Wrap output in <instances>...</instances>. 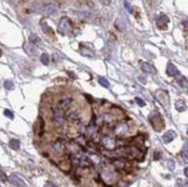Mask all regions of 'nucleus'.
<instances>
[{"instance_id": "obj_1", "label": "nucleus", "mask_w": 188, "mask_h": 187, "mask_svg": "<svg viewBox=\"0 0 188 187\" xmlns=\"http://www.w3.org/2000/svg\"><path fill=\"white\" fill-rule=\"evenodd\" d=\"M150 123L153 127V130L157 132H160L164 128V120L162 118V115L158 112L152 113L150 115Z\"/></svg>"}, {"instance_id": "obj_2", "label": "nucleus", "mask_w": 188, "mask_h": 187, "mask_svg": "<svg viewBox=\"0 0 188 187\" xmlns=\"http://www.w3.org/2000/svg\"><path fill=\"white\" fill-rule=\"evenodd\" d=\"M52 111H53V123L56 124L57 126H64L65 125V123H66V117H65V113L64 111L60 109V108H53L52 109Z\"/></svg>"}, {"instance_id": "obj_3", "label": "nucleus", "mask_w": 188, "mask_h": 187, "mask_svg": "<svg viewBox=\"0 0 188 187\" xmlns=\"http://www.w3.org/2000/svg\"><path fill=\"white\" fill-rule=\"evenodd\" d=\"M72 30V23L68 18H61L58 24V31L61 35H68Z\"/></svg>"}, {"instance_id": "obj_4", "label": "nucleus", "mask_w": 188, "mask_h": 187, "mask_svg": "<svg viewBox=\"0 0 188 187\" xmlns=\"http://www.w3.org/2000/svg\"><path fill=\"white\" fill-rule=\"evenodd\" d=\"M117 177H118V174H117V172H115L114 170L104 169V170L102 171V178H103V180H104L105 183H107V184L115 183V181H117Z\"/></svg>"}, {"instance_id": "obj_5", "label": "nucleus", "mask_w": 188, "mask_h": 187, "mask_svg": "<svg viewBox=\"0 0 188 187\" xmlns=\"http://www.w3.org/2000/svg\"><path fill=\"white\" fill-rule=\"evenodd\" d=\"M129 133V126L127 123L121 121L114 126V134L119 137H124Z\"/></svg>"}, {"instance_id": "obj_6", "label": "nucleus", "mask_w": 188, "mask_h": 187, "mask_svg": "<svg viewBox=\"0 0 188 187\" xmlns=\"http://www.w3.org/2000/svg\"><path fill=\"white\" fill-rule=\"evenodd\" d=\"M155 97L156 99L165 108H169V104H170V99H169V95L166 91L164 90H157L156 93H155Z\"/></svg>"}, {"instance_id": "obj_7", "label": "nucleus", "mask_w": 188, "mask_h": 187, "mask_svg": "<svg viewBox=\"0 0 188 187\" xmlns=\"http://www.w3.org/2000/svg\"><path fill=\"white\" fill-rule=\"evenodd\" d=\"M100 143H102V146H103L104 148H106L107 150H113L117 147V141H115V139L109 136V135H105V136L102 139Z\"/></svg>"}, {"instance_id": "obj_8", "label": "nucleus", "mask_w": 188, "mask_h": 187, "mask_svg": "<svg viewBox=\"0 0 188 187\" xmlns=\"http://www.w3.org/2000/svg\"><path fill=\"white\" fill-rule=\"evenodd\" d=\"M23 50H24V52H25L28 56L34 57L37 55V49H36V46L33 45L31 43H24V44H23Z\"/></svg>"}, {"instance_id": "obj_9", "label": "nucleus", "mask_w": 188, "mask_h": 187, "mask_svg": "<svg viewBox=\"0 0 188 187\" xmlns=\"http://www.w3.org/2000/svg\"><path fill=\"white\" fill-rule=\"evenodd\" d=\"M113 166L115 170H118V171H124V170H126L127 168V162L125 161V159H122V158H117V159H114L113 161Z\"/></svg>"}, {"instance_id": "obj_10", "label": "nucleus", "mask_w": 188, "mask_h": 187, "mask_svg": "<svg viewBox=\"0 0 188 187\" xmlns=\"http://www.w3.org/2000/svg\"><path fill=\"white\" fill-rule=\"evenodd\" d=\"M87 134H88V136H90V137H94L95 135H97V132H98V126L96 125V123H95V119L91 120V123L88 125V127H87Z\"/></svg>"}, {"instance_id": "obj_11", "label": "nucleus", "mask_w": 188, "mask_h": 187, "mask_svg": "<svg viewBox=\"0 0 188 187\" xmlns=\"http://www.w3.org/2000/svg\"><path fill=\"white\" fill-rule=\"evenodd\" d=\"M72 103H73V98L72 97H66V98H62L59 102V106L58 108H60L64 111V110H67L68 108H71Z\"/></svg>"}, {"instance_id": "obj_12", "label": "nucleus", "mask_w": 188, "mask_h": 187, "mask_svg": "<svg viewBox=\"0 0 188 187\" xmlns=\"http://www.w3.org/2000/svg\"><path fill=\"white\" fill-rule=\"evenodd\" d=\"M9 180H11V183L14 185V186L16 187H27L25 185V183L18 176H15V174H12L11 177H9Z\"/></svg>"}, {"instance_id": "obj_13", "label": "nucleus", "mask_w": 188, "mask_h": 187, "mask_svg": "<svg viewBox=\"0 0 188 187\" xmlns=\"http://www.w3.org/2000/svg\"><path fill=\"white\" fill-rule=\"evenodd\" d=\"M45 14L47 16H56L58 14V8L54 5H47L45 7Z\"/></svg>"}, {"instance_id": "obj_14", "label": "nucleus", "mask_w": 188, "mask_h": 187, "mask_svg": "<svg viewBox=\"0 0 188 187\" xmlns=\"http://www.w3.org/2000/svg\"><path fill=\"white\" fill-rule=\"evenodd\" d=\"M175 136H177V134H175L174 131H168L163 135V141L165 143H170V142H172L175 139Z\"/></svg>"}, {"instance_id": "obj_15", "label": "nucleus", "mask_w": 188, "mask_h": 187, "mask_svg": "<svg viewBox=\"0 0 188 187\" xmlns=\"http://www.w3.org/2000/svg\"><path fill=\"white\" fill-rule=\"evenodd\" d=\"M166 73H168L169 76H177V75L179 74V71H178V68L172 62H169L168 67H166Z\"/></svg>"}, {"instance_id": "obj_16", "label": "nucleus", "mask_w": 188, "mask_h": 187, "mask_svg": "<svg viewBox=\"0 0 188 187\" xmlns=\"http://www.w3.org/2000/svg\"><path fill=\"white\" fill-rule=\"evenodd\" d=\"M141 68H142V71H144L146 73H149V74H155L156 73L155 67L151 66L150 64H148V62H141Z\"/></svg>"}, {"instance_id": "obj_17", "label": "nucleus", "mask_w": 188, "mask_h": 187, "mask_svg": "<svg viewBox=\"0 0 188 187\" xmlns=\"http://www.w3.org/2000/svg\"><path fill=\"white\" fill-rule=\"evenodd\" d=\"M100 120L106 125H110V124H112L113 121H114V117L111 115V114H107V113H104V114H102L100 115Z\"/></svg>"}, {"instance_id": "obj_18", "label": "nucleus", "mask_w": 188, "mask_h": 187, "mask_svg": "<svg viewBox=\"0 0 188 187\" xmlns=\"http://www.w3.org/2000/svg\"><path fill=\"white\" fill-rule=\"evenodd\" d=\"M52 147H53V149L56 150L57 152H62L64 149H65V146H64V143H62L61 140H57V141H54L53 144H52Z\"/></svg>"}, {"instance_id": "obj_19", "label": "nucleus", "mask_w": 188, "mask_h": 187, "mask_svg": "<svg viewBox=\"0 0 188 187\" xmlns=\"http://www.w3.org/2000/svg\"><path fill=\"white\" fill-rule=\"evenodd\" d=\"M29 39H30V43H31L33 45H35V46H39V45L42 44L40 38L38 37L36 34H31V35L29 36Z\"/></svg>"}, {"instance_id": "obj_20", "label": "nucleus", "mask_w": 188, "mask_h": 187, "mask_svg": "<svg viewBox=\"0 0 188 187\" xmlns=\"http://www.w3.org/2000/svg\"><path fill=\"white\" fill-rule=\"evenodd\" d=\"M175 109H177L179 112L185 111V110H186V104H185V102H184L182 99L177 101V102H175Z\"/></svg>"}, {"instance_id": "obj_21", "label": "nucleus", "mask_w": 188, "mask_h": 187, "mask_svg": "<svg viewBox=\"0 0 188 187\" xmlns=\"http://www.w3.org/2000/svg\"><path fill=\"white\" fill-rule=\"evenodd\" d=\"M40 27H42V30H43L44 34H46V35H52V34H53L52 29H51L45 22H42V23H40Z\"/></svg>"}, {"instance_id": "obj_22", "label": "nucleus", "mask_w": 188, "mask_h": 187, "mask_svg": "<svg viewBox=\"0 0 188 187\" xmlns=\"http://www.w3.org/2000/svg\"><path fill=\"white\" fill-rule=\"evenodd\" d=\"M181 156H182V159L188 164V143L184 144V148L181 150Z\"/></svg>"}, {"instance_id": "obj_23", "label": "nucleus", "mask_w": 188, "mask_h": 187, "mask_svg": "<svg viewBox=\"0 0 188 187\" xmlns=\"http://www.w3.org/2000/svg\"><path fill=\"white\" fill-rule=\"evenodd\" d=\"M169 22V18L164 14H160L158 18H157V23L158 24H166Z\"/></svg>"}, {"instance_id": "obj_24", "label": "nucleus", "mask_w": 188, "mask_h": 187, "mask_svg": "<svg viewBox=\"0 0 188 187\" xmlns=\"http://www.w3.org/2000/svg\"><path fill=\"white\" fill-rule=\"evenodd\" d=\"M80 51H81V53L83 55V56H87V57H94V52L91 51V50H89V49H86V47H83V46H81V49H80Z\"/></svg>"}, {"instance_id": "obj_25", "label": "nucleus", "mask_w": 188, "mask_h": 187, "mask_svg": "<svg viewBox=\"0 0 188 187\" xmlns=\"http://www.w3.org/2000/svg\"><path fill=\"white\" fill-rule=\"evenodd\" d=\"M97 80H98V83H99L100 86H103V87H105V88H109V87H110V82H109V81H107L105 77H102V76H99Z\"/></svg>"}, {"instance_id": "obj_26", "label": "nucleus", "mask_w": 188, "mask_h": 187, "mask_svg": "<svg viewBox=\"0 0 188 187\" xmlns=\"http://www.w3.org/2000/svg\"><path fill=\"white\" fill-rule=\"evenodd\" d=\"M89 158H90L91 163H94V164H99L100 163V158H99V156L97 154H90Z\"/></svg>"}, {"instance_id": "obj_27", "label": "nucleus", "mask_w": 188, "mask_h": 187, "mask_svg": "<svg viewBox=\"0 0 188 187\" xmlns=\"http://www.w3.org/2000/svg\"><path fill=\"white\" fill-rule=\"evenodd\" d=\"M40 61H42L43 65H49V62H50V56H49L47 53H43V55L40 56Z\"/></svg>"}, {"instance_id": "obj_28", "label": "nucleus", "mask_w": 188, "mask_h": 187, "mask_svg": "<svg viewBox=\"0 0 188 187\" xmlns=\"http://www.w3.org/2000/svg\"><path fill=\"white\" fill-rule=\"evenodd\" d=\"M9 147H11L12 149L18 150L20 148V141L19 140H11V141H9Z\"/></svg>"}, {"instance_id": "obj_29", "label": "nucleus", "mask_w": 188, "mask_h": 187, "mask_svg": "<svg viewBox=\"0 0 188 187\" xmlns=\"http://www.w3.org/2000/svg\"><path fill=\"white\" fill-rule=\"evenodd\" d=\"M5 88H6L7 90H12V89L14 88V83H13V81H12V80H7V81H5Z\"/></svg>"}, {"instance_id": "obj_30", "label": "nucleus", "mask_w": 188, "mask_h": 187, "mask_svg": "<svg viewBox=\"0 0 188 187\" xmlns=\"http://www.w3.org/2000/svg\"><path fill=\"white\" fill-rule=\"evenodd\" d=\"M166 166H168V169H169L170 171H173L174 168H175V163H174V161L169 159V161H168V163H166Z\"/></svg>"}, {"instance_id": "obj_31", "label": "nucleus", "mask_w": 188, "mask_h": 187, "mask_svg": "<svg viewBox=\"0 0 188 187\" xmlns=\"http://www.w3.org/2000/svg\"><path fill=\"white\" fill-rule=\"evenodd\" d=\"M178 187H188L187 180H178Z\"/></svg>"}, {"instance_id": "obj_32", "label": "nucleus", "mask_w": 188, "mask_h": 187, "mask_svg": "<svg viewBox=\"0 0 188 187\" xmlns=\"http://www.w3.org/2000/svg\"><path fill=\"white\" fill-rule=\"evenodd\" d=\"M4 114H5L6 117H8L9 119H13V118H14V114H13V112H12V111H9V110H7V109L4 111Z\"/></svg>"}, {"instance_id": "obj_33", "label": "nucleus", "mask_w": 188, "mask_h": 187, "mask_svg": "<svg viewBox=\"0 0 188 187\" xmlns=\"http://www.w3.org/2000/svg\"><path fill=\"white\" fill-rule=\"evenodd\" d=\"M135 102H136L140 106H144V105H146L144 101H142V99H141V98H139V97H136V98H135Z\"/></svg>"}, {"instance_id": "obj_34", "label": "nucleus", "mask_w": 188, "mask_h": 187, "mask_svg": "<svg viewBox=\"0 0 188 187\" xmlns=\"http://www.w3.org/2000/svg\"><path fill=\"white\" fill-rule=\"evenodd\" d=\"M124 5H125V8H126V9H127V11H128L129 13H132L133 9H132V7H131V4H129L128 1H126V2L124 4Z\"/></svg>"}, {"instance_id": "obj_35", "label": "nucleus", "mask_w": 188, "mask_h": 187, "mask_svg": "<svg viewBox=\"0 0 188 187\" xmlns=\"http://www.w3.org/2000/svg\"><path fill=\"white\" fill-rule=\"evenodd\" d=\"M139 80H140V82H141V83H143V84H146V83H147V79H146L144 76H142V75H140V76H139Z\"/></svg>"}, {"instance_id": "obj_36", "label": "nucleus", "mask_w": 188, "mask_h": 187, "mask_svg": "<svg viewBox=\"0 0 188 187\" xmlns=\"http://www.w3.org/2000/svg\"><path fill=\"white\" fill-rule=\"evenodd\" d=\"M6 180H7V178H6L5 173L0 171V181H6Z\"/></svg>"}, {"instance_id": "obj_37", "label": "nucleus", "mask_w": 188, "mask_h": 187, "mask_svg": "<svg viewBox=\"0 0 188 187\" xmlns=\"http://www.w3.org/2000/svg\"><path fill=\"white\" fill-rule=\"evenodd\" d=\"M179 83H180L181 86H185V83H186V79H185L184 76H181V77L179 79Z\"/></svg>"}, {"instance_id": "obj_38", "label": "nucleus", "mask_w": 188, "mask_h": 187, "mask_svg": "<svg viewBox=\"0 0 188 187\" xmlns=\"http://www.w3.org/2000/svg\"><path fill=\"white\" fill-rule=\"evenodd\" d=\"M159 158H160L159 152H155V159H159Z\"/></svg>"}, {"instance_id": "obj_39", "label": "nucleus", "mask_w": 188, "mask_h": 187, "mask_svg": "<svg viewBox=\"0 0 188 187\" xmlns=\"http://www.w3.org/2000/svg\"><path fill=\"white\" fill-rule=\"evenodd\" d=\"M47 187H59V186H57L56 184H53V183H49V184H47Z\"/></svg>"}, {"instance_id": "obj_40", "label": "nucleus", "mask_w": 188, "mask_h": 187, "mask_svg": "<svg viewBox=\"0 0 188 187\" xmlns=\"http://www.w3.org/2000/svg\"><path fill=\"white\" fill-rule=\"evenodd\" d=\"M184 173H185V176L188 178V168H186L185 170H184Z\"/></svg>"}, {"instance_id": "obj_41", "label": "nucleus", "mask_w": 188, "mask_h": 187, "mask_svg": "<svg viewBox=\"0 0 188 187\" xmlns=\"http://www.w3.org/2000/svg\"><path fill=\"white\" fill-rule=\"evenodd\" d=\"M187 88H188V84H187Z\"/></svg>"}, {"instance_id": "obj_42", "label": "nucleus", "mask_w": 188, "mask_h": 187, "mask_svg": "<svg viewBox=\"0 0 188 187\" xmlns=\"http://www.w3.org/2000/svg\"><path fill=\"white\" fill-rule=\"evenodd\" d=\"M187 134H188V131H187Z\"/></svg>"}]
</instances>
